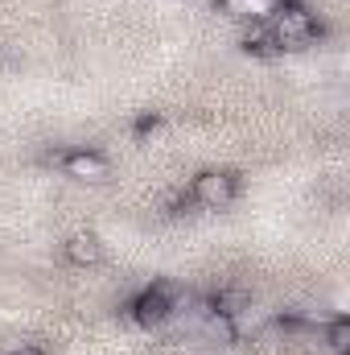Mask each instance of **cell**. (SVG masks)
I'll use <instances>...</instances> for the list:
<instances>
[{"label":"cell","instance_id":"obj_1","mask_svg":"<svg viewBox=\"0 0 350 355\" xmlns=\"http://www.w3.org/2000/svg\"><path fill=\"white\" fill-rule=\"evenodd\" d=\"M264 29H268V37H272V46H276V54H284V50H305V46L317 42V33H322L317 12H313L309 4H301V0H280V4L272 8V17L264 21Z\"/></svg>","mask_w":350,"mask_h":355},{"label":"cell","instance_id":"obj_2","mask_svg":"<svg viewBox=\"0 0 350 355\" xmlns=\"http://www.w3.org/2000/svg\"><path fill=\"white\" fill-rule=\"evenodd\" d=\"M181 306H185V293H181L177 285L153 281V285H145V289L128 302V318H132L136 327H145V331H157V327L174 322Z\"/></svg>","mask_w":350,"mask_h":355},{"label":"cell","instance_id":"obj_3","mask_svg":"<svg viewBox=\"0 0 350 355\" xmlns=\"http://www.w3.org/2000/svg\"><path fill=\"white\" fill-rule=\"evenodd\" d=\"M185 198L202 211H227L239 198V174L231 170H198L185 186Z\"/></svg>","mask_w":350,"mask_h":355},{"label":"cell","instance_id":"obj_4","mask_svg":"<svg viewBox=\"0 0 350 355\" xmlns=\"http://www.w3.org/2000/svg\"><path fill=\"white\" fill-rule=\"evenodd\" d=\"M58 170L66 178H75V182H107L111 178V162L103 153L87 149V145H79V149L58 153Z\"/></svg>","mask_w":350,"mask_h":355},{"label":"cell","instance_id":"obj_5","mask_svg":"<svg viewBox=\"0 0 350 355\" xmlns=\"http://www.w3.org/2000/svg\"><path fill=\"white\" fill-rule=\"evenodd\" d=\"M62 261L71 268H95L103 265V240L95 232H75L62 240Z\"/></svg>","mask_w":350,"mask_h":355},{"label":"cell","instance_id":"obj_6","mask_svg":"<svg viewBox=\"0 0 350 355\" xmlns=\"http://www.w3.org/2000/svg\"><path fill=\"white\" fill-rule=\"evenodd\" d=\"M231 17H239V21H252V25H264L268 17H272V8L280 4V0H219Z\"/></svg>","mask_w":350,"mask_h":355},{"label":"cell","instance_id":"obj_7","mask_svg":"<svg viewBox=\"0 0 350 355\" xmlns=\"http://www.w3.org/2000/svg\"><path fill=\"white\" fill-rule=\"evenodd\" d=\"M322 339H326L330 355H350V318L347 314L326 318V322H322Z\"/></svg>","mask_w":350,"mask_h":355},{"label":"cell","instance_id":"obj_8","mask_svg":"<svg viewBox=\"0 0 350 355\" xmlns=\"http://www.w3.org/2000/svg\"><path fill=\"white\" fill-rule=\"evenodd\" d=\"M243 50H248V54H256V58H276V46H272V37H268V29H264V25H252V29H248Z\"/></svg>","mask_w":350,"mask_h":355},{"label":"cell","instance_id":"obj_9","mask_svg":"<svg viewBox=\"0 0 350 355\" xmlns=\"http://www.w3.org/2000/svg\"><path fill=\"white\" fill-rule=\"evenodd\" d=\"M161 128H165L161 112H140V116H136V124H132V132H136V137H157Z\"/></svg>","mask_w":350,"mask_h":355},{"label":"cell","instance_id":"obj_10","mask_svg":"<svg viewBox=\"0 0 350 355\" xmlns=\"http://www.w3.org/2000/svg\"><path fill=\"white\" fill-rule=\"evenodd\" d=\"M8 355H50V352H46L42 343H17V347H12Z\"/></svg>","mask_w":350,"mask_h":355}]
</instances>
